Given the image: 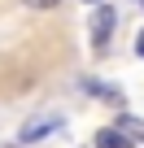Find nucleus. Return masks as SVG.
I'll use <instances>...</instances> for the list:
<instances>
[{
  "label": "nucleus",
  "mask_w": 144,
  "mask_h": 148,
  "mask_svg": "<svg viewBox=\"0 0 144 148\" xmlns=\"http://www.w3.org/2000/svg\"><path fill=\"white\" fill-rule=\"evenodd\" d=\"M65 122H61V113H35L22 131H18V144H39V139H48V135H57Z\"/></svg>",
  "instance_id": "nucleus-1"
},
{
  "label": "nucleus",
  "mask_w": 144,
  "mask_h": 148,
  "mask_svg": "<svg viewBox=\"0 0 144 148\" xmlns=\"http://www.w3.org/2000/svg\"><path fill=\"white\" fill-rule=\"evenodd\" d=\"M114 9L109 5H96V13H92V48L96 52H105V44H109V35H114Z\"/></svg>",
  "instance_id": "nucleus-2"
},
{
  "label": "nucleus",
  "mask_w": 144,
  "mask_h": 148,
  "mask_svg": "<svg viewBox=\"0 0 144 148\" xmlns=\"http://www.w3.org/2000/svg\"><path fill=\"white\" fill-rule=\"evenodd\" d=\"M96 148H135V144H131L118 126H101V131H96Z\"/></svg>",
  "instance_id": "nucleus-3"
},
{
  "label": "nucleus",
  "mask_w": 144,
  "mask_h": 148,
  "mask_svg": "<svg viewBox=\"0 0 144 148\" xmlns=\"http://www.w3.org/2000/svg\"><path fill=\"white\" fill-rule=\"evenodd\" d=\"M118 131H122L131 144H144V122H135V118H127V113H122V118H118Z\"/></svg>",
  "instance_id": "nucleus-4"
},
{
  "label": "nucleus",
  "mask_w": 144,
  "mask_h": 148,
  "mask_svg": "<svg viewBox=\"0 0 144 148\" xmlns=\"http://www.w3.org/2000/svg\"><path fill=\"white\" fill-rule=\"evenodd\" d=\"M83 92H88V96H101V100H118V92L105 87L101 79H83Z\"/></svg>",
  "instance_id": "nucleus-5"
},
{
  "label": "nucleus",
  "mask_w": 144,
  "mask_h": 148,
  "mask_svg": "<svg viewBox=\"0 0 144 148\" xmlns=\"http://www.w3.org/2000/svg\"><path fill=\"white\" fill-rule=\"evenodd\" d=\"M22 5H31V9H57L61 0H22Z\"/></svg>",
  "instance_id": "nucleus-6"
},
{
  "label": "nucleus",
  "mask_w": 144,
  "mask_h": 148,
  "mask_svg": "<svg viewBox=\"0 0 144 148\" xmlns=\"http://www.w3.org/2000/svg\"><path fill=\"white\" fill-rule=\"evenodd\" d=\"M135 52H140V57H144V31H140V35H135Z\"/></svg>",
  "instance_id": "nucleus-7"
},
{
  "label": "nucleus",
  "mask_w": 144,
  "mask_h": 148,
  "mask_svg": "<svg viewBox=\"0 0 144 148\" xmlns=\"http://www.w3.org/2000/svg\"><path fill=\"white\" fill-rule=\"evenodd\" d=\"M88 5H101V0H88Z\"/></svg>",
  "instance_id": "nucleus-8"
},
{
  "label": "nucleus",
  "mask_w": 144,
  "mask_h": 148,
  "mask_svg": "<svg viewBox=\"0 0 144 148\" xmlns=\"http://www.w3.org/2000/svg\"><path fill=\"white\" fill-rule=\"evenodd\" d=\"M140 5H144V0H140Z\"/></svg>",
  "instance_id": "nucleus-9"
}]
</instances>
